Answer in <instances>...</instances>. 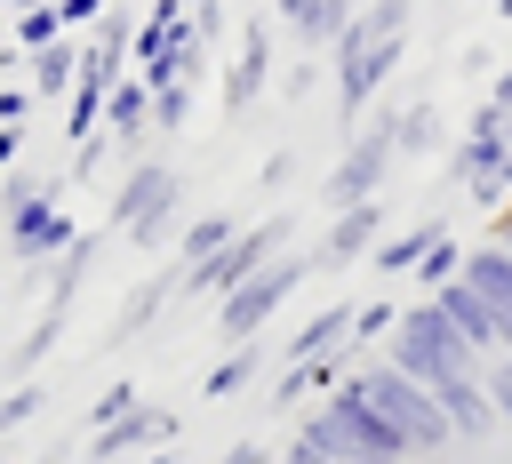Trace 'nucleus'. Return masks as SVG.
<instances>
[{
	"mask_svg": "<svg viewBox=\"0 0 512 464\" xmlns=\"http://www.w3.org/2000/svg\"><path fill=\"white\" fill-rule=\"evenodd\" d=\"M352 384H360V400L408 440V456H440V448H456V424H448V408H440V392L432 384H416V376H400L392 360H360L352 368Z\"/></svg>",
	"mask_w": 512,
	"mask_h": 464,
	"instance_id": "nucleus-1",
	"label": "nucleus"
},
{
	"mask_svg": "<svg viewBox=\"0 0 512 464\" xmlns=\"http://www.w3.org/2000/svg\"><path fill=\"white\" fill-rule=\"evenodd\" d=\"M320 456H336V464H408V440L360 400V384H336L320 408H304V424H296Z\"/></svg>",
	"mask_w": 512,
	"mask_h": 464,
	"instance_id": "nucleus-2",
	"label": "nucleus"
},
{
	"mask_svg": "<svg viewBox=\"0 0 512 464\" xmlns=\"http://www.w3.org/2000/svg\"><path fill=\"white\" fill-rule=\"evenodd\" d=\"M176 216H184V176H176L168 160H136V168L112 184L104 232H120L128 248H168V240H176Z\"/></svg>",
	"mask_w": 512,
	"mask_h": 464,
	"instance_id": "nucleus-3",
	"label": "nucleus"
},
{
	"mask_svg": "<svg viewBox=\"0 0 512 464\" xmlns=\"http://www.w3.org/2000/svg\"><path fill=\"white\" fill-rule=\"evenodd\" d=\"M384 360L400 368V376H416V384H456V376H480V352L448 328V312L432 304V296H416L408 312H400V328H392V344H384Z\"/></svg>",
	"mask_w": 512,
	"mask_h": 464,
	"instance_id": "nucleus-4",
	"label": "nucleus"
},
{
	"mask_svg": "<svg viewBox=\"0 0 512 464\" xmlns=\"http://www.w3.org/2000/svg\"><path fill=\"white\" fill-rule=\"evenodd\" d=\"M448 176L464 184V200L472 208H512V112L504 104H488L480 96V112L464 120V136H456V152H448Z\"/></svg>",
	"mask_w": 512,
	"mask_h": 464,
	"instance_id": "nucleus-5",
	"label": "nucleus"
},
{
	"mask_svg": "<svg viewBox=\"0 0 512 464\" xmlns=\"http://www.w3.org/2000/svg\"><path fill=\"white\" fill-rule=\"evenodd\" d=\"M392 160H400V104H376V120H360L352 136H344V152H336V168H328V216L336 208H360V200H384V184H392Z\"/></svg>",
	"mask_w": 512,
	"mask_h": 464,
	"instance_id": "nucleus-6",
	"label": "nucleus"
},
{
	"mask_svg": "<svg viewBox=\"0 0 512 464\" xmlns=\"http://www.w3.org/2000/svg\"><path fill=\"white\" fill-rule=\"evenodd\" d=\"M400 56H408V32H376L368 16H352V24H344V40L328 48V64H336V112H344V120H360V112H368V96L400 72Z\"/></svg>",
	"mask_w": 512,
	"mask_h": 464,
	"instance_id": "nucleus-7",
	"label": "nucleus"
},
{
	"mask_svg": "<svg viewBox=\"0 0 512 464\" xmlns=\"http://www.w3.org/2000/svg\"><path fill=\"white\" fill-rule=\"evenodd\" d=\"M288 240H296V216H256V224H240V240H232L224 256H208L200 272H184V296H208V304H224L240 280H256L272 256H288Z\"/></svg>",
	"mask_w": 512,
	"mask_h": 464,
	"instance_id": "nucleus-8",
	"label": "nucleus"
},
{
	"mask_svg": "<svg viewBox=\"0 0 512 464\" xmlns=\"http://www.w3.org/2000/svg\"><path fill=\"white\" fill-rule=\"evenodd\" d=\"M312 264H320V256H272L256 280H240V288L216 304V336H224V352H232V344H256V336H264V320L304 288V272H312Z\"/></svg>",
	"mask_w": 512,
	"mask_h": 464,
	"instance_id": "nucleus-9",
	"label": "nucleus"
},
{
	"mask_svg": "<svg viewBox=\"0 0 512 464\" xmlns=\"http://www.w3.org/2000/svg\"><path fill=\"white\" fill-rule=\"evenodd\" d=\"M72 240H80V224H72V208L48 192V200H24V208H8L0 216V248L16 256V264H48V256H72Z\"/></svg>",
	"mask_w": 512,
	"mask_h": 464,
	"instance_id": "nucleus-10",
	"label": "nucleus"
},
{
	"mask_svg": "<svg viewBox=\"0 0 512 464\" xmlns=\"http://www.w3.org/2000/svg\"><path fill=\"white\" fill-rule=\"evenodd\" d=\"M168 432H176V416L168 408H128L120 424H104V432H88V464H136V456H152V448H168Z\"/></svg>",
	"mask_w": 512,
	"mask_h": 464,
	"instance_id": "nucleus-11",
	"label": "nucleus"
},
{
	"mask_svg": "<svg viewBox=\"0 0 512 464\" xmlns=\"http://www.w3.org/2000/svg\"><path fill=\"white\" fill-rule=\"evenodd\" d=\"M264 88H272V24L248 16V24H240V48H232V64H224V112L240 120Z\"/></svg>",
	"mask_w": 512,
	"mask_h": 464,
	"instance_id": "nucleus-12",
	"label": "nucleus"
},
{
	"mask_svg": "<svg viewBox=\"0 0 512 464\" xmlns=\"http://www.w3.org/2000/svg\"><path fill=\"white\" fill-rule=\"evenodd\" d=\"M376 240H384V200L336 208L328 232H320V264H328V272H336V264H360V256H376Z\"/></svg>",
	"mask_w": 512,
	"mask_h": 464,
	"instance_id": "nucleus-13",
	"label": "nucleus"
},
{
	"mask_svg": "<svg viewBox=\"0 0 512 464\" xmlns=\"http://www.w3.org/2000/svg\"><path fill=\"white\" fill-rule=\"evenodd\" d=\"M432 304L448 312V328H456V336H464V344H472L480 360H496V352H504V336H496V304H488V296H480V288H472L464 272H456V280H448V288H440Z\"/></svg>",
	"mask_w": 512,
	"mask_h": 464,
	"instance_id": "nucleus-14",
	"label": "nucleus"
},
{
	"mask_svg": "<svg viewBox=\"0 0 512 464\" xmlns=\"http://www.w3.org/2000/svg\"><path fill=\"white\" fill-rule=\"evenodd\" d=\"M336 384H352V344H344V352H320V360H288V368H280V384H272V408L328 400Z\"/></svg>",
	"mask_w": 512,
	"mask_h": 464,
	"instance_id": "nucleus-15",
	"label": "nucleus"
},
{
	"mask_svg": "<svg viewBox=\"0 0 512 464\" xmlns=\"http://www.w3.org/2000/svg\"><path fill=\"white\" fill-rule=\"evenodd\" d=\"M440 408H448V424H456L464 448H480V440L504 432V416H496V400H488V376H456V384H440Z\"/></svg>",
	"mask_w": 512,
	"mask_h": 464,
	"instance_id": "nucleus-16",
	"label": "nucleus"
},
{
	"mask_svg": "<svg viewBox=\"0 0 512 464\" xmlns=\"http://www.w3.org/2000/svg\"><path fill=\"white\" fill-rule=\"evenodd\" d=\"M272 16H280V24L296 32V40H304V56H328V48L344 40V24H352L360 8H352V0H280Z\"/></svg>",
	"mask_w": 512,
	"mask_h": 464,
	"instance_id": "nucleus-17",
	"label": "nucleus"
},
{
	"mask_svg": "<svg viewBox=\"0 0 512 464\" xmlns=\"http://www.w3.org/2000/svg\"><path fill=\"white\" fill-rule=\"evenodd\" d=\"M176 288H184V272H152V280H136V288H128V304L112 312L104 344H112V352H120V344H136V336H144V328L168 312V296H176Z\"/></svg>",
	"mask_w": 512,
	"mask_h": 464,
	"instance_id": "nucleus-18",
	"label": "nucleus"
},
{
	"mask_svg": "<svg viewBox=\"0 0 512 464\" xmlns=\"http://www.w3.org/2000/svg\"><path fill=\"white\" fill-rule=\"evenodd\" d=\"M352 312H360V304H320L312 320H296V328H288V344H280V368H288V360L344 352V344H352Z\"/></svg>",
	"mask_w": 512,
	"mask_h": 464,
	"instance_id": "nucleus-19",
	"label": "nucleus"
},
{
	"mask_svg": "<svg viewBox=\"0 0 512 464\" xmlns=\"http://www.w3.org/2000/svg\"><path fill=\"white\" fill-rule=\"evenodd\" d=\"M24 88H32L40 104H72V88H80V40L64 32L56 48H40V56H24Z\"/></svg>",
	"mask_w": 512,
	"mask_h": 464,
	"instance_id": "nucleus-20",
	"label": "nucleus"
},
{
	"mask_svg": "<svg viewBox=\"0 0 512 464\" xmlns=\"http://www.w3.org/2000/svg\"><path fill=\"white\" fill-rule=\"evenodd\" d=\"M232 240H240V216H232V208H200V216L176 232V272H200V264L224 256Z\"/></svg>",
	"mask_w": 512,
	"mask_h": 464,
	"instance_id": "nucleus-21",
	"label": "nucleus"
},
{
	"mask_svg": "<svg viewBox=\"0 0 512 464\" xmlns=\"http://www.w3.org/2000/svg\"><path fill=\"white\" fill-rule=\"evenodd\" d=\"M440 232H448V224H440V216H416V224H400V232H384V240H376V256H368V264H376V272H384V280H400V272H416V264H424V256H432V240H440Z\"/></svg>",
	"mask_w": 512,
	"mask_h": 464,
	"instance_id": "nucleus-22",
	"label": "nucleus"
},
{
	"mask_svg": "<svg viewBox=\"0 0 512 464\" xmlns=\"http://www.w3.org/2000/svg\"><path fill=\"white\" fill-rule=\"evenodd\" d=\"M104 136H112V144H144V136H152V88H144L136 72L112 88V104H104Z\"/></svg>",
	"mask_w": 512,
	"mask_h": 464,
	"instance_id": "nucleus-23",
	"label": "nucleus"
},
{
	"mask_svg": "<svg viewBox=\"0 0 512 464\" xmlns=\"http://www.w3.org/2000/svg\"><path fill=\"white\" fill-rule=\"evenodd\" d=\"M96 256H104V232H80V240H72V256L56 264V280H48V296H40V304H48V312H72L80 280L96 272Z\"/></svg>",
	"mask_w": 512,
	"mask_h": 464,
	"instance_id": "nucleus-24",
	"label": "nucleus"
},
{
	"mask_svg": "<svg viewBox=\"0 0 512 464\" xmlns=\"http://www.w3.org/2000/svg\"><path fill=\"white\" fill-rule=\"evenodd\" d=\"M256 368H264V352H256V344H232V352L200 376V400H232V392H248V384H256Z\"/></svg>",
	"mask_w": 512,
	"mask_h": 464,
	"instance_id": "nucleus-25",
	"label": "nucleus"
},
{
	"mask_svg": "<svg viewBox=\"0 0 512 464\" xmlns=\"http://www.w3.org/2000/svg\"><path fill=\"white\" fill-rule=\"evenodd\" d=\"M440 152V104H400V160Z\"/></svg>",
	"mask_w": 512,
	"mask_h": 464,
	"instance_id": "nucleus-26",
	"label": "nucleus"
},
{
	"mask_svg": "<svg viewBox=\"0 0 512 464\" xmlns=\"http://www.w3.org/2000/svg\"><path fill=\"white\" fill-rule=\"evenodd\" d=\"M464 256H472V248H456V232H440V240H432V256H424V264H416L408 280H416L424 296H440V288H448V280L464 272Z\"/></svg>",
	"mask_w": 512,
	"mask_h": 464,
	"instance_id": "nucleus-27",
	"label": "nucleus"
},
{
	"mask_svg": "<svg viewBox=\"0 0 512 464\" xmlns=\"http://www.w3.org/2000/svg\"><path fill=\"white\" fill-rule=\"evenodd\" d=\"M400 312H408V304H392V296H368V304L352 312V352H368V344H392Z\"/></svg>",
	"mask_w": 512,
	"mask_h": 464,
	"instance_id": "nucleus-28",
	"label": "nucleus"
},
{
	"mask_svg": "<svg viewBox=\"0 0 512 464\" xmlns=\"http://www.w3.org/2000/svg\"><path fill=\"white\" fill-rule=\"evenodd\" d=\"M40 408H48V384H40V376L8 384V392H0V440H8V432H24V424H32Z\"/></svg>",
	"mask_w": 512,
	"mask_h": 464,
	"instance_id": "nucleus-29",
	"label": "nucleus"
},
{
	"mask_svg": "<svg viewBox=\"0 0 512 464\" xmlns=\"http://www.w3.org/2000/svg\"><path fill=\"white\" fill-rule=\"evenodd\" d=\"M56 40H64V8H56V0L16 16V48H24V56H40V48H56Z\"/></svg>",
	"mask_w": 512,
	"mask_h": 464,
	"instance_id": "nucleus-30",
	"label": "nucleus"
},
{
	"mask_svg": "<svg viewBox=\"0 0 512 464\" xmlns=\"http://www.w3.org/2000/svg\"><path fill=\"white\" fill-rule=\"evenodd\" d=\"M184 120H192V80L152 88V136H168V128H184Z\"/></svg>",
	"mask_w": 512,
	"mask_h": 464,
	"instance_id": "nucleus-31",
	"label": "nucleus"
},
{
	"mask_svg": "<svg viewBox=\"0 0 512 464\" xmlns=\"http://www.w3.org/2000/svg\"><path fill=\"white\" fill-rule=\"evenodd\" d=\"M128 408H144V392H136V384H128V376H120V384H104V392H96V400H88V432H104V424H120V416H128Z\"/></svg>",
	"mask_w": 512,
	"mask_h": 464,
	"instance_id": "nucleus-32",
	"label": "nucleus"
},
{
	"mask_svg": "<svg viewBox=\"0 0 512 464\" xmlns=\"http://www.w3.org/2000/svg\"><path fill=\"white\" fill-rule=\"evenodd\" d=\"M480 376H488V400H496V416H504V432H512V352L480 360Z\"/></svg>",
	"mask_w": 512,
	"mask_h": 464,
	"instance_id": "nucleus-33",
	"label": "nucleus"
},
{
	"mask_svg": "<svg viewBox=\"0 0 512 464\" xmlns=\"http://www.w3.org/2000/svg\"><path fill=\"white\" fill-rule=\"evenodd\" d=\"M56 8H64V32H96L112 16V0H56Z\"/></svg>",
	"mask_w": 512,
	"mask_h": 464,
	"instance_id": "nucleus-34",
	"label": "nucleus"
},
{
	"mask_svg": "<svg viewBox=\"0 0 512 464\" xmlns=\"http://www.w3.org/2000/svg\"><path fill=\"white\" fill-rule=\"evenodd\" d=\"M288 176H296V152H272V160H264V168H256V192H280V184H288Z\"/></svg>",
	"mask_w": 512,
	"mask_h": 464,
	"instance_id": "nucleus-35",
	"label": "nucleus"
},
{
	"mask_svg": "<svg viewBox=\"0 0 512 464\" xmlns=\"http://www.w3.org/2000/svg\"><path fill=\"white\" fill-rule=\"evenodd\" d=\"M40 96L32 88H0V128H24V112H32Z\"/></svg>",
	"mask_w": 512,
	"mask_h": 464,
	"instance_id": "nucleus-36",
	"label": "nucleus"
},
{
	"mask_svg": "<svg viewBox=\"0 0 512 464\" xmlns=\"http://www.w3.org/2000/svg\"><path fill=\"white\" fill-rule=\"evenodd\" d=\"M216 464H280V456H272V448H264V440H232V448H224V456H216Z\"/></svg>",
	"mask_w": 512,
	"mask_h": 464,
	"instance_id": "nucleus-37",
	"label": "nucleus"
},
{
	"mask_svg": "<svg viewBox=\"0 0 512 464\" xmlns=\"http://www.w3.org/2000/svg\"><path fill=\"white\" fill-rule=\"evenodd\" d=\"M96 168H104V136H96V144H80V152H72V184H80V176H96Z\"/></svg>",
	"mask_w": 512,
	"mask_h": 464,
	"instance_id": "nucleus-38",
	"label": "nucleus"
},
{
	"mask_svg": "<svg viewBox=\"0 0 512 464\" xmlns=\"http://www.w3.org/2000/svg\"><path fill=\"white\" fill-rule=\"evenodd\" d=\"M280 464H336V456H320V448H312V440H304V432H296V440H288V448H280Z\"/></svg>",
	"mask_w": 512,
	"mask_h": 464,
	"instance_id": "nucleus-39",
	"label": "nucleus"
},
{
	"mask_svg": "<svg viewBox=\"0 0 512 464\" xmlns=\"http://www.w3.org/2000/svg\"><path fill=\"white\" fill-rule=\"evenodd\" d=\"M312 80H320V64H312V56H304V64H296V72H288V80H280V88H288V96H312Z\"/></svg>",
	"mask_w": 512,
	"mask_h": 464,
	"instance_id": "nucleus-40",
	"label": "nucleus"
},
{
	"mask_svg": "<svg viewBox=\"0 0 512 464\" xmlns=\"http://www.w3.org/2000/svg\"><path fill=\"white\" fill-rule=\"evenodd\" d=\"M488 104H504V112H512V64H496V72H488Z\"/></svg>",
	"mask_w": 512,
	"mask_h": 464,
	"instance_id": "nucleus-41",
	"label": "nucleus"
},
{
	"mask_svg": "<svg viewBox=\"0 0 512 464\" xmlns=\"http://www.w3.org/2000/svg\"><path fill=\"white\" fill-rule=\"evenodd\" d=\"M16 152H24V128H0V168H16Z\"/></svg>",
	"mask_w": 512,
	"mask_h": 464,
	"instance_id": "nucleus-42",
	"label": "nucleus"
},
{
	"mask_svg": "<svg viewBox=\"0 0 512 464\" xmlns=\"http://www.w3.org/2000/svg\"><path fill=\"white\" fill-rule=\"evenodd\" d=\"M488 240H496V248H512V208H496V216H488Z\"/></svg>",
	"mask_w": 512,
	"mask_h": 464,
	"instance_id": "nucleus-43",
	"label": "nucleus"
},
{
	"mask_svg": "<svg viewBox=\"0 0 512 464\" xmlns=\"http://www.w3.org/2000/svg\"><path fill=\"white\" fill-rule=\"evenodd\" d=\"M136 464H176V448H152V456H136Z\"/></svg>",
	"mask_w": 512,
	"mask_h": 464,
	"instance_id": "nucleus-44",
	"label": "nucleus"
},
{
	"mask_svg": "<svg viewBox=\"0 0 512 464\" xmlns=\"http://www.w3.org/2000/svg\"><path fill=\"white\" fill-rule=\"evenodd\" d=\"M0 8H8V16H24V8H48V0H0Z\"/></svg>",
	"mask_w": 512,
	"mask_h": 464,
	"instance_id": "nucleus-45",
	"label": "nucleus"
},
{
	"mask_svg": "<svg viewBox=\"0 0 512 464\" xmlns=\"http://www.w3.org/2000/svg\"><path fill=\"white\" fill-rule=\"evenodd\" d=\"M8 64H16V56H8V48H0V72H8Z\"/></svg>",
	"mask_w": 512,
	"mask_h": 464,
	"instance_id": "nucleus-46",
	"label": "nucleus"
},
{
	"mask_svg": "<svg viewBox=\"0 0 512 464\" xmlns=\"http://www.w3.org/2000/svg\"><path fill=\"white\" fill-rule=\"evenodd\" d=\"M24 464H48V456H24Z\"/></svg>",
	"mask_w": 512,
	"mask_h": 464,
	"instance_id": "nucleus-47",
	"label": "nucleus"
}]
</instances>
